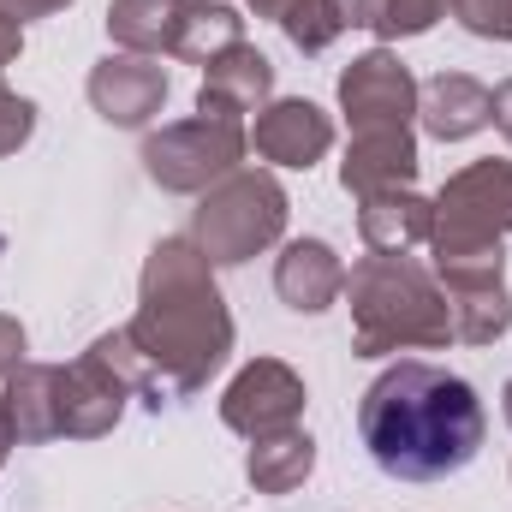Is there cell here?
<instances>
[{"label": "cell", "instance_id": "1", "mask_svg": "<svg viewBox=\"0 0 512 512\" xmlns=\"http://www.w3.org/2000/svg\"><path fill=\"white\" fill-rule=\"evenodd\" d=\"M126 340L149 370V405L197 393L227 364L233 316H227V298L215 286V262L197 251V239H161L149 251Z\"/></svg>", "mask_w": 512, "mask_h": 512}, {"label": "cell", "instance_id": "2", "mask_svg": "<svg viewBox=\"0 0 512 512\" xmlns=\"http://www.w3.org/2000/svg\"><path fill=\"white\" fill-rule=\"evenodd\" d=\"M358 435L376 459V471L393 483H441L465 471L483 447V399L465 376L441 364H393L382 370L364 405H358Z\"/></svg>", "mask_w": 512, "mask_h": 512}, {"label": "cell", "instance_id": "3", "mask_svg": "<svg viewBox=\"0 0 512 512\" xmlns=\"http://www.w3.org/2000/svg\"><path fill=\"white\" fill-rule=\"evenodd\" d=\"M352 298V352L358 358H387V352H435L453 340V310L417 256H382L370 251L346 274Z\"/></svg>", "mask_w": 512, "mask_h": 512}, {"label": "cell", "instance_id": "4", "mask_svg": "<svg viewBox=\"0 0 512 512\" xmlns=\"http://www.w3.org/2000/svg\"><path fill=\"white\" fill-rule=\"evenodd\" d=\"M286 191L274 173H227L221 185L203 191L197 203V221H191V239L209 262H251L256 251L280 245L286 233Z\"/></svg>", "mask_w": 512, "mask_h": 512}, {"label": "cell", "instance_id": "5", "mask_svg": "<svg viewBox=\"0 0 512 512\" xmlns=\"http://www.w3.org/2000/svg\"><path fill=\"white\" fill-rule=\"evenodd\" d=\"M251 137L239 120H221V114H197V120H179V126H161L155 137H143V167L161 191H179V197H203L209 185H221L227 173H239Z\"/></svg>", "mask_w": 512, "mask_h": 512}, {"label": "cell", "instance_id": "6", "mask_svg": "<svg viewBox=\"0 0 512 512\" xmlns=\"http://www.w3.org/2000/svg\"><path fill=\"white\" fill-rule=\"evenodd\" d=\"M512 233V161H471L453 173L435 197V227L429 245L435 256H465V251H495Z\"/></svg>", "mask_w": 512, "mask_h": 512}, {"label": "cell", "instance_id": "7", "mask_svg": "<svg viewBox=\"0 0 512 512\" xmlns=\"http://www.w3.org/2000/svg\"><path fill=\"white\" fill-rule=\"evenodd\" d=\"M507 251H465V256H435V280L453 310V340L465 346H495L512 328V298H507Z\"/></svg>", "mask_w": 512, "mask_h": 512}, {"label": "cell", "instance_id": "8", "mask_svg": "<svg viewBox=\"0 0 512 512\" xmlns=\"http://www.w3.org/2000/svg\"><path fill=\"white\" fill-rule=\"evenodd\" d=\"M304 376L292 370V364H280V358H256L245 364L227 393H221V423L227 429H239L245 441H262V435H280V429H298V417H304Z\"/></svg>", "mask_w": 512, "mask_h": 512}, {"label": "cell", "instance_id": "9", "mask_svg": "<svg viewBox=\"0 0 512 512\" xmlns=\"http://www.w3.org/2000/svg\"><path fill=\"white\" fill-rule=\"evenodd\" d=\"M340 114L352 120V131H382L405 126L417 114V78L399 54L370 48L340 72Z\"/></svg>", "mask_w": 512, "mask_h": 512}, {"label": "cell", "instance_id": "10", "mask_svg": "<svg viewBox=\"0 0 512 512\" xmlns=\"http://www.w3.org/2000/svg\"><path fill=\"white\" fill-rule=\"evenodd\" d=\"M84 96H90V108L108 120V126H149L155 114H161V102H167V66L155 60V54H108V60H96L90 66V84H84Z\"/></svg>", "mask_w": 512, "mask_h": 512}, {"label": "cell", "instance_id": "11", "mask_svg": "<svg viewBox=\"0 0 512 512\" xmlns=\"http://www.w3.org/2000/svg\"><path fill=\"white\" fill-rule=\"evenodd\" d=\"M256 155L274 161V167H316L328 149H334V120L304 102V96H286V102H268L256 114V131H251Z\"/></svg>", "mask_w": 512, "mask_h": 512}, {"label": "cell", "instance_id": "12", "mask_svg": "<svg viewBox=\"0 0 512 512\" xmlns=\"http://www.w3.org/2000/svg\"><path fill=\"white\" fill-rule=\"evenodd\" d=\"M274 96V66L268 54H256L251 42L227 48L221 60L203 66V90H197V114H221V120H239V114H262Z\"/></svg>", "mask_w": 512, "mask_h": 512}, {"label": "cell", "instance_id": "13", "mask_svg": "<svg viewBox=\"0 0 512 512\" xmlns=\"http://www.w3.org/2000/svg\"><path fill=\"white\" fill-rule=\"evenodd\" d=\"M417 137L405 126H382V131H358L346 161H340V185L352 197H376V191H399L417 179Z\"/></svg>", "mask_w": 512, "mask_h": 512}, {"label": "cell", "instance_id": "14", "mask_svg": "<svg viewBox=\"0 0 512 512\" xmlns=\"http://www.w3.org/2000/svg\"><path fill=\"white\" fill-rule=\"evenodd\" d=\"M274 292L298 310V316H322L340 292H346V262L322 239H292L274 262Z\"/></svg>", "mask_w": 512, "mask_h": 512}, {"label": "cell", "instance_id": "15", "mask_svg": "<svg viewBox=\"0 0 512 512\" xmlns=\"http://www.w3.org/2000/svg\"><path fill=\"white\" fill-rule=\"evenodd\" d=\"M358 233L364 245L382 256H405L417 245H429V227H435V203H423L411 185L399 191H376V197H358Z\"/></svg>", "mask_w": 512, "mask_h": 512}, {"label": "cell", "instance_id": "16", "mask_svg": "<svg viewBox=\"0 0 512 512\" xmlns=\"http://www.w3.org/2000/svg\"><path fill=\"white\" fill-rule=\"evenodd\" d=\"M417 114H423V131L441 137V143H459V137H477L489 126V90L465 72H441L417 90Z\"/></svg>", "mask_w": 512, "mask_h": 512}, {"label": "cell", "instance_id": "17", "mask_svg": "<svg viewBox=\"0 0 512 512\" xmlns=\"http://www.w3.org/2000/svg\"><path fill=\"white\" fill-rule=\"evenodd\" d=\"M0 399L12 411L18 441H60V364H18Z\"/></svg>", "mask_w": 512, "mask_h": 512}, {"label": "cell", "instance_id": "18", "mask_svg": "<svg viewBox=\"0 0 512 512\" xmlns=\"http://www.w3.org/2000/svg\"><path fill=\"white\" fill-rule=\"evenodd\" d=\"M239 42H245V18L233 6H221V0H185L167 54L173 60H191V66H209V60H221Z\"/></svg>", "mask_w": 512, "mask_h": 512}, {"label": "cell", "instance_id": "19", "mask_svg": "<svg viewBox=\"0 0 512 512\" xmlns=\"http://www.w3.org/2000/svg\"><path fill=\"white\" fill-rule=\"evenodd\" d=\"M310 471H316V441L304 429H280V435L251 441L245 477H251L256 495H292V489H304Z\"/></svg>", "mask_w": 512, "mask_h": 512}, {"label": "cell", "instance_id": "20", "mask_svg": "<svg viewBox=\"0 0 512 512\" xmlns=\"http://www.w3.org/2000/svg\"><path fill=\"white\" fill-rule=\"evenodd\" d=\"M185 0H108V36L126 54H167Z\"/></svg>", "mask_w": 512, "mask_h": 512}, {"label": "cell", "instance_id": "21", "mask_svg": "<svg viewBox=\"0 0 512 512\" xmlns=\"http://www.w3.org/2000/svg\"><path fill=\"white\" fill-rule=\"evenodd\" d=\"M447 6H453V0H382V12H376V36H387V42H399V36H423L435 18H447Z\"/></svg>", "mask_w": 512, "mask_h": 512}, {"label": "cell", "instance_id": "22", "mask_svg": "<svg viewBox=\"0 0 512 512\" xmlns=\"http://www.w3.org/2000/svg\"><path fill=\"white\" fill-rule=\"evenodd\" d=\"M453 18L483 42H512V0H453Z\"/></svg>", "mask_w": 512, "mask_h": 512}, {"label": "cell", "instance_id": "23", "mask_svg": "<svg viewBox=\"0 0 512 512\" xmlns=\"http://www.w3.org/2000/svg\"><path fill=\"white\" fill-rule=\"evenodd\" d=\"M30 131H36V102L0 90V155H18L30 143Z\"/></svg>", "mask_w": 512, "mask_h": 512}, {"label": "cell", "instance_id": "24", "mask_svg": "<svg viewBox=\"0 0 512 512\" xmlns=\"http://www.w3.org/2000/svg\"><path fill=\"white\" fill-rule=\"evenodd\" d=\"M328 18H334V30H376V12H382V0H316Z\"/></svg>", "mask_w": 512, "mask_h": 512}, {"label": "cell", "instance_id": "25", "mask_svg": "<svg viewBox=\"0 0 512 512\" xmlns=\"http://www.w3.org/2000/svg\"><path fill=\"white\" fill-rule=\"evenodd\" d=\"M18 364H24V328H18V316H0V382Z\"/></svg>", "mask_w": 512, "mask_h": 512}, {"label": "cell", "instance_id": "26", "mask_svg": "<svg viewBox=\"0 0 512 512\" xmlns=\"http://www.w3.org/2000/svg\"><path fill=\"white\" fill-rule=\"evenodd\" d=\"M66 6H72V0H0V12L18 18V24H24V18H48V12H66Z\"/></svg>", "mask_w": 512, "mask_h": 512}, {"label": "cell", "instance_id": "27", "mask_svg": "<svg viewBox=\"0 0 512 512\" xmlns=\"http://www.w3.org/2000/svg\"><path fill=\"white\" fill-rule=\"evenodd\" d=\"M489 120H495V126H501V137L512 143V78L489 90Z\"/></svg>", "mask_w": 512, "mask_h": 512}, {"label": "cell", "instance_id": "28", "mask_svg": "<svg viewBox=\"0 0 512 512\" xmlns=\"http://www.w3.org/2000/svg\"><path fill=\"white\" fill-rule=\"evenodd\" d=\"M12 447H18V429H12V411H6V399H0V465H6Z\"/></svg>", "mask_w": 512, "mask_h": 512}, {"label": "cell", "instance_id": "29", "mask_svg": "<svg viewBox=\"0 0 512 512\" xmlns=\"http://www.w3.org/2000/svg\"><path fill=\"white\" fill-rule=\"evenodd\" d=\"M292 6H298V0H251V12H256V18H274V24H280V18H286Z\"/></svg>", "mask_w": 512, "mask_h": 512}, {"label": "cell", "instance_id": "30", "mask_svg": "<svg viewBox=\"0 0 512 512\" xmlns=\"http://www.w3.org/2000/svg\"><path fill=\"white\" fill-rule=\"evenodd\" d=\"M0 48H24V24L0 12Z\"/></svg>", "mask_w": 512, "mask_h": 512}, {"label": "cell", "instance_id": "31", "mask_svg": "<svg viewBox=\"0 0 512 512\" xmlns=\"http://www.w3.org/2000/svg\"><path fill=\"white\" fill-rule=\"evenodd\" d=\"M12 60H18V48H0V72H6V66H12Z\"/></svg>", "mask_w": 512, "mask_h": 512}, {"label": "cell", "instance_id": "32", "mask_svg": "<svg viewBox=\"0 0 512 512\" xmlns=\"http://www.w3.org/2000/svg\"><path fill=\"white\" fill-rule=\"evenodd\" d=\"M501 411H507V423H512V382H507V393H501Z\"/></svg>", "mask_w": 512, "mask_h": 512}]
</instances>
